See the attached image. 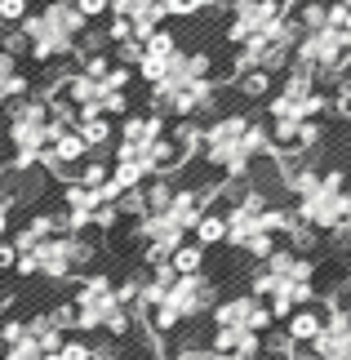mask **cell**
I'll list each match as a JSON object with an SVG mask.
<instances>
[{
	"instance_id": "12",
	"label": "cell",
	"mask_w": 351,
	"mask_h": 360,
	"mask_svg": "<svg viewBox=\"0 0 351 360\" xmlns=\"http://www.w3.org/2000/svg\"><path fill=\"white\" fill-rule=\"evenodd\" d=\"M347 285H351V267H347Z\"/></svg>"
},
{
	"instance_id": "7",
	"label": "cell",
	"mask_w": 351,
	"mask_h": 360,
	"mask_svg": "<svg viewBox=\"0 0 351 360\" xmlns=\"http://www.w3.org/2000/svg\"><path fill=\"white\" fill-rule=\"evenodd\" d=\"M13 262H18V249H13V240H0V276L13 271Z\"/></svg>"
},
{
	"instance_id": "2",
	"label": "cell",
	"mask_w": 351,
	"mask_h": 360,
	"mask_svg": "<svg viewBox=\"0 0 351 360\" xmlns=\"http://www.w3.org/2000/svg\"><path fill=\"white\" fill-rule=\"evenodd\" d=\"M276 321L267 311V302L254 294H231V298H218V307L209 311V329H241V334H267Z\"/></svg>"
},
{
	"instance_id": "6",
	"label": "cell",
	"mask_w": 351,
	"mask_h": 360,
	"mask_svg": "<svg viewBox=\"0 0 351 360\" xmlns=\"http://www.w3.org/2000/svg\"><path fill=\"white\" fill-rule=\"evenodd\" d=\"M89 356H94V342L80 338V334H67L63 347H58V360H89Z\"/></svg>"
},
{
	"instance_id": "13",
	"label": "cell",
	"mask_w": 351,
	"mask_h": 360,
	"mask_svg": "<svg viewBox=\"0 0 351 360\" xmlns=\"http://www.w3.org/2000/svg\"><path fill=\"white\" fill-rule=\"evenodd\" d=\"M0 134H5V129H0Z\"/></svg>"
},
{
	"instance_id": "1",
	"label": "cell",
	"mask_w": 351,
	"mask_h": 360,
	"mask_svg": "<svg viewBox=\"0 0 351 360\" xmlns=\"http://www.w3.org/2000/svg\"><path fill=\"white\" fill-rule=\"evenodd\" d=\"M320 311L325 321H320L316 342L307 347V360H351V302L329 294L320 298Z\"/></svg>"
},
{
	"instance_id": "9",
	"label": "cell",
	"mask_w": 351,
	"mask_h": 360,
	"mask_svg": "<svg viewBox=\"0 0 351 360\" xmlns=\"http://www.w3.org/2000/svg\"><path fill=\"white\" fill-rule=\"evenodd\" d=\"M23 13V0H0V18H18Z\"/></svg>"
},
{
	"instance_id": "5",
	"label": "cell",
	"mask_w": 351,
	"mask_h": 360,
	"mask_svg": "<svg viewBox=\"0 0 351 360\" xmlns=\"http://www.w3.org/2000/svg\"><path fill=\"white\" fill-rule=\"evenodd\" d=\"M170 267H174V276H200L205 271V249L200 245H178L170 254Z\"/></svg>"
},
{
	"instance_id": "8",
	"label": "cell",
	"mask_w": 351,
	"mask_h": 360,
	"mask_svg": "<svg viewBox=\"0 0 351 360\" xmlns=\"http://www.w3.org/2000/svg\"><path fill=\"white\" fill-rule=\"evenodd\" d=\"M205 0H160V9H170V13H196Z\"/></svg>"
},
{
	"instance_id": "4",
	"label": "cell",
	"mask_w": 351,
	"mask_h": 360,
	"mask_svg": "<svg viewBox=\"0 0 351 360\" xmlns=\"http://www.w3.org/2000/svg\"><path fill=\"white\" fill-rule=\"evenodd\" d=\"M196 245H200V249H209V245H222V240H227V218H222V214H200V218H196Z\"/></svg>"
},
{
	"instance_id": "3",
	"label": "cell",
	"mask_w": 351,
	"mask_h": 360,
	"mask_svg": "<svg viewBox=\"0 0 351 360\" xmlns=\"http://www.w3.org/2000/svg\"><path fill=\"white\" fill-rule=\"evenodd\" d=\"M320 321H325V311H320V302L316 307H298L285 321V347L289 352H307L316 342V334H320Z\"/></svg>"
},
{
	"instance_id": "11",
	"label": "cell",
	"mask_w": 351,
	"mask_h": 360,
	"mask_svg": "<svg viewBox=\"0 0 351 360\" xmlns=\"http://www.w3.org/2000/svg\"><path fill=\"white\" fill-rule=\"evenodd\" d=\"M280 360H307V356L302 352H289V356H280Z\"/></svg>"
},
{
	"instance_id": "10",
	"label": "cell",
	"mask_w": 351,
	"mask_h": 360,
	"mask_svg": "<svg viewBox=\"0 0 351 360\" xmlns=\"http://www.w3.org/2000/svg\"><path fill=\"white\" fill-rule=\"evenodd\" d=\"M80 9H85V13H103L107 0H80Z\"/></svg>"
}]
</instances>
